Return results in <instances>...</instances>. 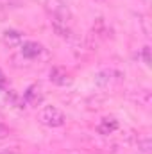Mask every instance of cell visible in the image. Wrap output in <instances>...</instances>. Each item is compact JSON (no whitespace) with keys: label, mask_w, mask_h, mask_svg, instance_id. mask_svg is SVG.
<instances>
[{"label":"cell","mask_w":152,"mask_h":154,"mask_svg":"<svg viewBox=\"0 0 152 154\" xmlns=\"http://www.w3.org/2000/svg\"><path fill=\"white\" fill-rule=\"evenodd\" d=\"M43 7L52 20V25H68L72 22V11L65 0H45Z\"/></svg>","instance_id":"1"},{"label":"cell","mask_w":152,"mask_h":154,"mask_svg":"<svg viewBox=\"0 0 152 154\" xmlns=\"http://www.w3.org/2000/svg\"><path fill=\"white\" fill-rule=\"evenodd\" d=\"M38 120L47 127H61L65 124L66 116L56 106H43L38 111Z\"/></svg>","instance_id":"2"},{"label":"cell","mask_w":152,"mask_h":154,"mask_svg":"<svg viewBox=\"0 0 152 154\" xmlns=\"http://www.w3.org/2000/svg\"><path fill=\"white\" fill-rule=\"evenodd\" d=\"M50 81L54 82V84H57V86H68V84H72L74 82V77L70 72H66L65 68H61V66H54L52 70H50Z\"/></svg>","instance_id":"3"},{"label":"cell","mask_w":152,"mask_h":154,"mask_svg":"<svg viewBox=\"0 0 152 154\" xmlns=\"http://www.w3.org/2000/svg\"><path fill=\"white\" fill-rule=\"evenodd\" d=\"M23 100H25V104L38 108V104L43 102V91H41V88H39L38 84H31L23 91Z\"/></svg>","instance_id":"4"},{"label":"cell","mask_w":152,"mask_h":154,"mask_svg":"<svg viewBox=\"0 0 152 154\" xmlns=\"http://www.w3.org/2000/svg\"><path fill=\"white\" fill-rule=\"evenodd\" d=\"M41 52H43V47L38 41H23L20 45V54L25 59H36V57L41 56Z\"/></svg>","instance_id":"5"},{"label":"cell","mask_w":152,"mask_h":154,"mask_svg":"<svg viewBox=\"0 0 152 154\" xmlns=\"http://www.w3.org/2000/svg\"><path fill=\"white\" fill-rule=\"evenodd\" d=\"M116 129H118V120L113 118V116H106V118H102V120L97 124V133L102 134V136L113 134Z\"/></svg>","instance_id":"6"},{"label":"cell","mask_w":152,"mask_h":154,"mask_svg":"<svg viewBox=\"0 0 152 154\" xmlns=\"http://www.w3.org/2000/svg\"><path fill=\"white\" fill-rule=\"evenodd\" d=\"M118 79H120V74L114 70H100L95 74V84L97 86H109Z\"/></svg>","instance_id":"7"},{"label":"cell","mask_w":152,"mask_h":154,"mask_svg":"<svg viewBox=\"0 0 152 154\" xmlns=\"http://www.w3.org/2000/svg\"><path fill=\"white\" fill-rule=\"evenodd\" d=\"M4 43L5 45H9V47H16V45H22V32L20 31H14V29H7V31H4Z\"/></svg>","instance_id":"8"},{"label":"cell","mask_w":152,"mask_h":154,"mask_svg":"<svg viewBox=\"0 0 152 154\" xmlns=\"http://www.w3.org/2000/svg\"><path fill=\"white\" fill-rule=\"evenodd\" d=\"M5 100L9 102V106H14V108H18V109H23V108H25V100H23V97H20L14 90H7V93H5Z\"/></svg>","instance_id":"9"},{"label":"cell","mask_w":152,"mask_h":154,"mask_svg":"<svg viewBox=\"0 0 152 154\" xmlns=\"http://www.w3.org/2000/svg\"><path fill=\"white\" fill-rule=\"evenodd\" d=\"M138 151L143 154H150L152 152V143L149 136H143L141 140H138Z\"/></svg>","instance_id":"10"},{"label":"cell","mask_w":152,"mask_h":154,"mask_svg":"<svg viewBox=\"0 0 152 154\" xmlns=\"http://www.w3.org/2000/svg\"><path fill=\"white\" fill-rule=\"evenodd\" d=\"M140 57L143 59V65H145V66H150V47H149V45H145V47L141 48Z\"/></svg>","instance_id":"11"},{"label":"cell","mask_w":152,"mask_h":154,"mask_svg":"<svg viewBox=\"0 0 152 154\" xmlns=\"http://www.w3.org/2000/svg\"><path fill=\"white\" fill-rule=\"evenodd\" d=\"M9 134H11V129H9L5 124H2V122H0V140H2V138H7Z\"/></svg>","instance_id":"12"},{"label":"cell","mask_w":152,"mask_h":154,"mask_svg":"<svg viewBox=\"0 0 152 154\" xmlns=\"http://www.w3.org/2000/svg\"><path fill=\"white\" fill-rule=\"evenodd\" d=\"M4 86H5V75H4V72L0 70V90H4Z\"/></svg>","instance_id":"13"},{"label":"cell","mask_w":152,"mask_h":154,"mask_svg":"<svg viewBox=\"0 0 152 154\" xmlns=\"http://www.w3.org/2000/svg\"><path fill=\"white\" fill-rule=\"evenodd\" d=\"M0 154H16V152H13V151H4V152H0Z\"/></svg>","instance_id":"14"}]
</instances>
